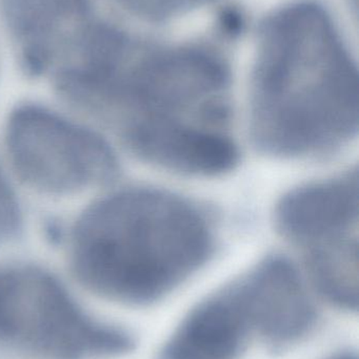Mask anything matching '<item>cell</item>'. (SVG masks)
I'll return each instance as SVG.
<instances>
[{
    "label": "cell",
    "mask_w": 359,
    "mask_h": 359,
    "mask_svg": "<svg viewBox=\"0 0 359 359\" xmlns=\"http://www.w3.org/2000/svg\"><path fill=\"white\" fill-rule=\"evenodd\" d=\"M90 114L111 126L137 156L189 176L230 170V74L212 50L141 43L98 90Z\"/></svg>",
    "instance_id": "obj_1"
},
{
    "label": "cell",
    "mask_w": 359,
    "mask_h": 359,
    "mask_svg": "<svg viewBox=\"0 0 359 359\" xmlns=\"http://www.w3.org/2000/svg\"><path fill=\"white\" fill-rule=\"evenodd\" d=\"M250 107L253 140L273 157L326 155L355 138L358 67L324 8L290 4L263 23Z\"/></svg>",
    "instance_id": "obj_2"
},
{
    "label": "cell",
    "mask_w": 359,
    "mask_h": 359,
    "mask_svg": "<svg viewBox=\"0 0 359 359\" xmlns=\"http://www.w3.org/2000/svg\"><path fill=\"white\" fill-rule=\"evenodd\" d=\"M206 213L164 190L135 188L89 209L72 233L78 280L120 303H151L195 273L214 248Z\"/></svg>",
    "instance_id": "obj_3"
},
{
    "label": "cell",
    "mask_w": 359,
    "mask_h": 359,
    "mask_svg": "<svg viewBox=\"0 0 359 359\" xmlns=\"http://www.w3.org/2000/svg\"><path fill=\"white\" fill-rule=\"evenodd\" d=\"M0 343L44 359L113 358L133 348L130 335L93 320L34 268L0 269Z\"/></svg>",
    "instance_id": "obj_4"
},
{
    "label": "cell",
    "mask_w": 359,
    "mask_h": 359,
    "mask_svg": "<svg viewBox=\"0 0 359 359\" xmlns=\"http://www.w3.org/2000/svg\"><path fill=\"white\" fill-rule=\"evenodd\" d=\"M358 174L312 182L285 194L275 224L303 253L318 290L339 307L358 306Z\"/></svg>",
    "instance_id": "obj_5"
},
{
    "label": "cell",
    "mask_w": 359,
    "mask_h": 359,
    "mask_svg": "<svg viewBox=\"0 0 359 359\" xmlns=\"http://www.w3.org/2000/svg\"><path fill=\"white\" fill-rule=\"evenodd\" d=\"M6 145L18 176L46 194H78L107 181L116 170L105 141L40 107H21L11 116Z\"/></svg>",
    "instance_id": "obj_6"
},
{
    "label": "cell",
    "mask_w": 359,
    "mask_h": 359,
    "mask_svg": "<svg viewBox=\"0 0 359 359\" xmlns=\"http://www.w3.org/2000/svg\"><path fill=\"white\" fill-rule=\"evenodd\" d=\"M251 332L274 344L306 334L315 310L296 268L282 257H270L232 283Z\"/></svg>",
    "instance_id": "obj_7"
},
{
    "label": "cell",
    "mask_w": 359,
    "mask_h": 359,
    "mask_svg": "<svg viewBox=\"0 0 359 359\" xmlns=\"http://www.w3.org/2000/svg\"><path fill=\"white\" fill-rule=\"evenodd\" d=\"M2 18L19 60L46 76L96 18L90 0H0Z\"/></svg>",
    "instance_id": "obj_8"
},
{
    "label": "cell",
    "mask_w": 359,
    "mask_h": 359,
    "mask_svg": "<svg viewBox=\"0 0 359 359\" xmlns=\"http://www.w3.org/2000/svg\"><path fill=\"white\" fill-rule=\"evenodd\" d=\"M251 333L230 285L185 318L164 345L159 359H233Z\"/></svg>",
    "instance_id": "obj_9"
},
{
    "label": "cell",
    "mask_w": 359,
    "mask_h": 359,
    "mask_svg": "<svg viewBox=\"0 0 359 359\" xmlns=\"http://www.w3.org/2000/svg\"><path fill=\"white\" fill-rule=\"evenodd\" d=\"M129 14L149 21L164 22L179 18L214 4L216 0H113Z\"/></svg>",
    "instance_id": "obj_10"
},
{
    "label": "cell",
    "mask_w": 359,
    "mask_h": 359,
    "mask_svg": "<svg viewBox=\"0 0 359 359\" xmlns=\"http://www.w3.org/2000/svg\"><path fill=\"white\" fill-rule=\"evenodd\" d=\"M17 222V211L14 201L8 187L0 176V238L14 230Z\"/></svg>",
    "instance_id": "obj_11"
},
{
    "label": "cell",
    "mask_w": 359,
    "mask_h": 359,
    "mask_svg": "<svg viewBox=\"0 0 359 359\" xmlns=\"http://www.w3.org/2000/svg\"><path fill=\"white\" fill-rule=\"evenodd\" d=\"M332 359H358L356 356L352 355V354H341V355L335 356Z\"/></svg>",
    "instance_id": "obj_12"
}]
</instances>
